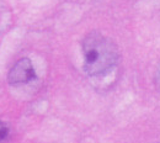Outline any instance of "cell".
<instances>
[{
  "label": "cell",
  "instance_id": "obj_1",
  "mask_svg": "<svg viewBox=\"0 0 160 143\" xmlns=\"http://www.w3.org/2000/svg\"><path fill=\"white\" fill-rule=\"evenodd\" d=\"M84 69L90 77H102L118 62V49L111 38L99 32L89 33L82 41Z\"/></svg>",
  "mask_w": 160,
  "mask_h": 143
},
{
  "label": "cell",
  "instance_id": "obj_2",
  "mask_svg": "<svg viewBox=\"0 0 160 143\" xmlns=\"http://www.w3.org/2000/svg\"><path fill=\"white\" fill-rule=\"evenodd\" d=\"M36 78L32 62L28 58H21L16 62L9 72L8 80L11 85H22Z\"/></svg>",
  "mask_w": 160,
  "mask_h": 143
},
{
  "label": "cell",
  "instance_id": "obj_4",
  "mask_svg": "<svg viewBox=\"0 0 160 143\" xmlns=\"http://www.w3.org/2000/svg\"><path fill=\"white\" fill-rule=\"evenodd\" d=\"M155 85H157V88L160 90V67L159 69L157 70V74H155Z\"/></svg>",
  "mask_w": 160,
  "mask_h": 143
},
{
  "label": "cell",
  "instance_id": "obj_3",
  "mask_svg": "<svg viewBox=\"0 0 160 143\" xmlns=\"http://www.w3.org/2000/svg\"><path fill=\"white\" fill-rule=\"evenodd\" d=\"M10 140V128L5 122L0 121V143H8Z\"/></svg>",
  "mask_w": 160,
  "mask_h": 143
}]
</instances>
